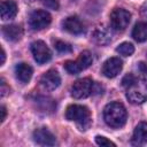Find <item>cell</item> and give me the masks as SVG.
<instances>
[{
	"label": "cell",
	"instance_id": "obj_6",
	"mask_svg": "<svg viewBox=\"0 0 147 147\" xmlns=\"http://www.w3.org/2000/svg\"><path fill=\"white\" fill-rule=\"evenodd\" d=\"M131 21V14L123 8H115L110 13V24L116 31H123Z\"/></svg>",
	"mask_w": 147,
	"mask_h": 147
},
{
	"label": "cell",
	"instance_id": "obj_12",
	"mask_svg": "<svg viewBox=\"0 0 147 147\" xmlns=\"http://www.w3.org/2000/svg\"><path fill=\"white\" fill-rule=\"evenodd\" d=\"M92 39L98 45H107L111 40V32L106 25H98L92 32Z\"/></svg>",
	"mask_w": 147,
	"mask_h": 147
},
{
	"label": "cell",
	"instance_id": "obj_16",
	"mask_svg": "<svg viewBox=\"0 0 147 147\" xmlns=\"http://www.w3.org/2000/svg\"><path fill=\"white\" fill-rule=\"evenodd\" d=\"M147 142V122L139 123L132 136V144L133 145H144Z\"/></svg>",
	"mask_w": 147,
	"mask_h": 147
},
{
	"label": "cell",
	"instance_id": "obj_17",
	"mask_svg": "<svg viewBox=\"0 0 147 147\" xmlns=\"http://www.w3.org/2000/svg\"><path fill=\"white\" fill-rule=\"evenodd\" d=\"M15 76L21 83L25 84L32 77V68L28 63H20L15 67Z\"/></svg>",
	"mask_w": 147,
	"mask_h": 147
},
{
	"label": "cell",
	"instance_id": "obj_4",
	"mask_svg": "<svg viewBox=\"0 0 147 147\" xmlns=\"http://www.w3.org/2000/svg\"><path fill=\"white\" fill-rule=\"evenodd\" d=\"M92 61H93V59H92L91 53L88 51H83L76 61H67L64 63V68L68 72L76 75V74L80 72L82 70L87 69L92 64Z\"/></svg>",
	"mask_w": 147,
	"mask_h": 147
},
{
	"label": "cell",
	"instance_id": "obj_19",
	"mask_svg": "<svg viewBox=\"0 0 147 147\" xmlns=\"http://www.w3.org/2000/svg\"><path fill=\"white\" fill-rule=\"evenodd\" d=\"M132 37L138 42L146 41L147 40V23L145 22L137 23L132 30Z\"/></svg>",
	"mask_w": 147,
	"mask_h": 147
},
{
	"label": "cell",
	"instance_id": "obj_23",
	"mask_svg": "<svg viewBox=\"0 0 147 147\" xmlns=\"http://www.w3.org/2000/svg\"><path fill=\"white\" fill-rule=\"evenodd\" d=\"M41 3L48 9H53V10L59 9V1L57 0H41Z\"/></svg>",
	"mask_w": 147,
	"mask_h": 147
},
{
	"label": "cell",
	"instance_id": "obj_20",
	"mask_svg": "<svg viewBox=\"0 0 147 147\" xmlns=\"http://www.w3.org/2000/svg\"><path fill=\"white\" fill-rule=\"evenodd\" d=\"M116 52L119 53V54L123 55V56H130V55H132L133 52H134V46H133L131 42H122L121 45L117 46Z\"/></svg>",
	"mask_w": 147,
	"mask_h": 147
},
{
	"label": "cell",
	"instance_id": "obj_26",
	"mask_svg": "<svg viewBox=\"0 0 147 147\" xmlns=\"http://www.w3.org/2000/svg\"><path fill=\"white\" fill-rule=\"evenodd\" d=\"M1 117H0V119H1V122H3L5 121V118H6V114H7V110H6V107L5 106H1Z\"/></svg>",
	"mask_w": 147,
	"mask_h": 147
},
{
	"label": "cell",
	"instance_id": "obj_10",
	"mask_svg": "<svg viewBox=\"0 0 147 147\" xmlns=\"http://www.w3.org/2000/svg\"><path fill=\"white\" fill-rule=\"evenodd\" d=\"M122 68H123V62L119 57H110L103 63L102 74L107 78H114L122 71Z\"/></svg>",
	"mask_w": 147,
	"mask_h": 147
},
{
	"label": "cell",
	"instance_id": "obj_15",
	"mask_svg": "<svg viewBox=\"0 0 147 147\" xmlns=\"http://www.w3.org/2000/svg\"><path fill=\"white\" fill-rule=\"evenodd\" d=\"M2 34L9 41H17L23 36V29L17 24L5 25L2 28Z\"/></svg>",
	"mask_w": 147,
	"mask_h": 147
},
{
	"label": "cell",
	"instance_id": "obj_14",
	"mask_svg": "<svg viewBox=\"0 0 147 147\" xmlns=\"http://www.w3.org/2000/svg\"><path fill=\"white\" fill-rule=\"evenodd\" d=\"M0 13H1V18L3 21L11 20L16 16L17 14V5L13 0H3L1 2L0 7Z\"/></svg>",
	"mask_w": 147,
	"mask_h": 147
},
{
	"label": "cell",
	"instance_id": "obj_22",
	"mask_svg": "<svg viewBox=\"0 0 147 147\" xmlns=\"http://www.w3.org/2000/svg\"><path fill=\"white\" fill-rule=\"evenodd\" d=\"M95 142L99 145V146H116L115 142L108 140L107 138L102 137V136H96L95 137Z\"/></svg>",
	"mask_w": 147,
	"mask_h": 147
},
{
	"label": "cell",
	"instance_id": "obj_8",
	"mask_svg": "<svg viewBox=\"0 0 147 147\" xmlns=\"http://www.w3.org/2000/svg\"><path fill=\"white\" fill-rule=\"evenodd\" d=\"M31 52H32L33 59L39 64H44V63L48 62L52 57L51 49L47 47V45L42 40L33 41L31 44Z\"/></svg>",
	"mask_w": 147,
	"mask_h": 147
},
{
	"label": "cell",
	"instance_id": "obj_5",
	"mask_svg": "<svg viewBox=\"0 0 147 147\" xmlns=\"http://www.w3.org/2000/svg\"><path fill=\"white\" fill-rule=\"evenodd\" d=\"M94 82L91 78H82L74 83L71 86V96L75 99H85L93 94Z\"/></svg>",
	"mask_w": 147,
	"mask_h": 147
},
{
	"label": "cell",
	"instance_id": "obj_27",
	"mask_svg": "<svg viewBox=\"0 0 147 147\" xmlns=\"http://www.w3.org/2000/svg\"><path fill=\"white\" fill-rule=\"evenodd\" d=\"M140 11H141V15H142L144 17H146V18H147V2L141 7Z\"/></svg>",
	"mask_w": 147,
	"mask_h": 147
},
{
	"label": "cell",
	"instance_id": "obj_28",
	"mask_svg": "<svg viewBox=\"0 0 147 147\" xmlns=\"http://www.w3.org/2000/svg\"><path fill=\"white\" fill-rule=\"evenodd\" d=\"M5 60H6V53H5V49L1 48V62H0L1 65L5 63Z\"/></svg>",
	"mask_w": 147,
	"mask_h": 147
},
{
	"label": "cell",
	"instance_id": "obj_9",
	"mask_svg": "<svg viewBox=\"0 0 147 147\" xmlns=\"http://www.w3.org/2000/svg\"><path fill=\"white\" fill-rule=\"evenodd\" d=\"M60 84H61L60 75L54 69L46 71L40 78V85L46 91H54L60 86Z\"/></svg>",
	"mask_w": 147,
	"mask_h": 147
},
{
	"label": "cell",
	"instance_id": "obj_1",
	"mask_svg": "<svg viewBox=\"0 0 147 147\" xmlns=\"http://www.w3.org/2000/svg\"><path fill=\"white\" fill-rule=\"evenodd\" d=\"M127 113L125 107L119 102H111L105 107L103 119L110 127L118 129L126 123Z\"/></svg>",
	"mask_w": 147,
	"mask_h": 147
},
{
	"label": "cell",
	"instance_id": "obj_3",
	"mask_svg": "<svg viewBox=\"0 0 147 147\" xmlns=\"http://www.w3.org/2000/svg\"><path fill=\"white\" fill-rule=\"evenodd\" d=\"M125 88L126 98L131 103L139 105L147 100V80L145 78L134 77Z\"/></svg>",
	"mask_w": 147,
	"mask_h": 147
},
{
	"label": "cell",
	"instance_id": "obj_24",
	"mask_svg": "<svg viewBox=\"0 0 147 147\" xmlns=\"http://www.w3.org/2000/svg\"><path fill=\"white\" fill-rule=\"evenodd\" d=\"M0 85H1V87H0L1 96L3 98V96H6V95L8 94V92H9V87L6 85V82H5V79H3V78H1V83H0Z\"/></svg>",
	"mask_w": 147,
	"mask_h": 147
},
{
	"label": "cell",
	"instance_id": "obj_13",
	"mask_svg": "<svg viewBox=\"0 0 147 147\" xmlns=\"http://www.w3.org/2000/svg\"><path fill=\"white\" fill-rule=\"evenodd\" d=\"M63 29L72 34H82L85 31L84 24L77 16H69L63 21Z\"/></svg>",
	"mask_w": 147,
	"mask_h": 147
},
{
	"label": "cell",
	"instance_id": "obj_21",
	"mask_svg": "<svg viewBox=\"0 0 147 147\" xmlns=\"http://www.w3.org/2000/svg\"><path fill=\"white\" fill-rule=\"evenodd\" d=\"M54 45H55L56 51L60 52V53H70V52L72 51V48H71V46H70L69 44H67V42H64V41H61V40L55 41Z\"/></svg>",
	"mask_w": 147,
	"mask_h": 147
},
{
	"label": "cell",
	"instance_id": "obj_2",
	"mask_svg": "<svg viewBox=\"0 0 147 147\" xmlns=\"http://www.w3.org/2000/svg\"><path fill=\"white\" fill-rule=\"evenodd\" d=\"M65 118L68 121L76 122L80 131H86L92 124L90 110L85 106H80V105L69 106L65 110Z\"/></svg>",
	"mask_w": 147,
	"mask_h": 147
},
{
	"label": "cell",
	"instance_id": "obj_25",
	"mask_svg": "<svg viewBox=\"0 0 147 147\" xmlns=\"http://www.w3.org/2000/svg\"><path fill=\"white\" fill-rule=\"evenodd\" d=\"M139 69H140L141 72H144V74L147 75V64H146V63L140 62V63H139Z\"/></svg>",
	"mask_w": 147,
	"mask_h": 147
},
{
	"label": "cell",
	"instance_id": "obj_18",
	"mask_svg": "<svg viewBox=\"0 0 147 147\" xmlns=\"http://www.w3.org/2000/svg\"><path fill=\"white\" fill-rule=\"evenodd\" d=\"M34 102H36L38 109L46 114H52L56 108L55 101L47 96H38V98H36Z\"/></svg>",
	"mask_w": 147,
	"mask_h": 147
},
{
	"label": "cell",
	"instance_id": "obj_11",
	"mask_svg": "<svg viewBox=\"0 0 147 147\" xmlns=\"http://www.w3.org/2000/svg\"><path fill=\"white\" fill-rule=\"evenodd\" d=\"M33 140L42 146H54L55 145V137L45 127L37 129L33 132Z\"/></svg>",
	"mask_w": 147,
	"mask_h": 147
},
{
	"label": "cell",
	"instance_id": "obj_7",
	"mask_svg": "<svg viewBox=\"0 0 147 147\" xmlns=\"http://www.w3.org/2000/svg\"><path fill=\"white\" fill-rule=\"evenodd\" d=\"M52 17L46 10H34L29 17V25L32 30L39 31L47 28L51 24Z\"/></svg>",
	"mask_w": 147,
	"mask_h": 147
}]
</instances>
